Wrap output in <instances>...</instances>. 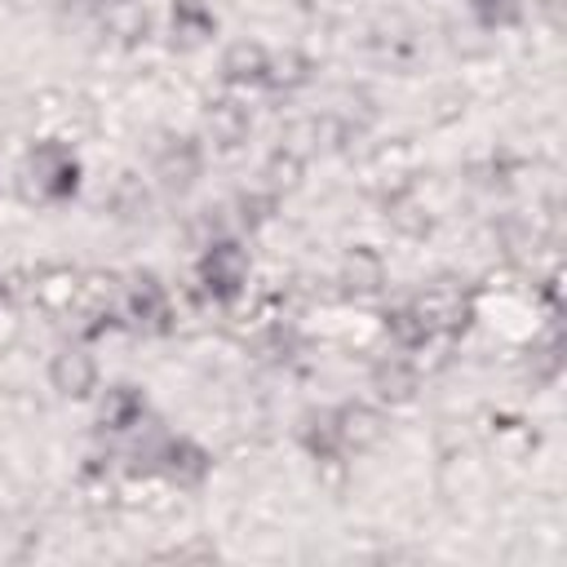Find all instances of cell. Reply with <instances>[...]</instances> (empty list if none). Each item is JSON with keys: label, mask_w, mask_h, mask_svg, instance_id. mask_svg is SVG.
<instances>
[{"label": "cell", "mask_w": 567, "mask_h": 567, "mask_svg": "<svg viewBox=\"0 0 567 567\" xmlns=\"http://www.w3.org/2000/svg\"><path fill=\"white\" fill-rule=\"evenodd\" d=\"M146 394L137 385H111L97 399V430L102 434H133L146 421Z\"/></svg>", "instance_id": "cell-17"}, {"label": "cell", "mask_w": 567, "mask_h": 567, "mask_svg": "<svg viewBox=\"0 0 567 567\" xmlns=\"http://www.w3.org/2000/svg\"><path fill=\"white\" fill-rule=\"evenodd\" d=\"M301 177H306V155L292 151V146H284V142H279V146L266 155V164H261V186L275 190L279 199H284L288 190H297Z\"/></svg>", "instance_id": "cell-24"}, {"label": "cell", "mask_w": 567, "mask_h": 567, "mask_svg": "<svg viewBox=\"0 0 567 567\" xmlns=\"http://www.w3.org/2000/svg\"><path fill=\"white\" fill-rule=\"evenodd\" d=\"M470 13L483 31H505L523 22V0H470Z\"/></svg>", "instance_id": "cell-26"}, {"label": "cell", "mask_w": 567, "mask_h": 567, "mask_svg": "<svg viewBox=\"0 0 567 567\" xmlns=\"http://www.w3.org/2000/svg\"><path fill=\"white\" fill-rule=\"evenodd\" d=\"M266 58H270V49H266L261 40H235V44H226L217 71H221L226 89L248 93V89H261V80H266Z\"/></svg>", "instance_id": "cell-16"}, {"label": "cell", "mask_w": 567, "mask_h": 567, "mask_svg": "<svg viewBox=\"0 0 567 567\" xmlns=\"http://www.w3.org/2000/svg\"><path fill=\"white\" fill-rule=\"evenodd\" d=\"M385 279H390V266L372 244L346 248V257L337 266V284H341L346 297H377L385 288Z\"/></svg>", "instance_id": "cell-12"}, {"label": "cell", "mask_w": 567, "mask_h": 567, "mask_svg": "<svg viewBox=\"0 0 567 567\" xmlns=\"http://www.w3.org/2000/svg\"><path fill=\"white\" fill-rule=\"evenodd\" d=\"M310 80H315V58H310L306 49H297V44L270 49L261 89H270V93H297V89H306Z\"/></svg>", "instance_id": "cell-21"}, {"label": "cell", "mask_w": 567, "mask_h": 567, "mask_svg": "<svg viewBox=\"0 0 567 567\" xmlns=\"http://www.w3.org/2000/svg\"><path fill=\"white\" fill-rule=\"evenodd\" d=\"M368 390H372V403L381 408H403L416 399L421 390V363L403 350L394 354H381L372 368H368Z\"/></svg>", "instance_id": "cell-9"}, {"label": "cell", "mask_w": 567, "mask_h": 567, "mask_svg": "<svg viewBox=\"0 0 567 567\" xmlns=\"http://www.w3.org/2000/svg\"><path fill=\"white\" fill-rule=\"evenodd\" d=\"M217 35V18L204 0H177L168 13V40L177 53H195Z\"/></svg>", "instance_id": "cell-18"}, {"label": "cell", "mask_w": 567, "mask_h": 567, "mask_svg": "<svg viewBox=\"0 0 567 567\" xmlns=\"http://www.w3.org/2000/svg\"><path fill=\"white\" fill-rule=\"evenodd\" d=\"M248 279H252V252L239 235H217L199 248L195 261V297L204 306H239L248 297Z\"/></svg>", "instance_id": "cell-1"}, {"label": "cell", "mask_w": 567, "mask_h": 567, "mask_svg": "<svg viewBox=\"0 0 567 567\" xmlns=\"http://www.w3.org/2000/svg\"><path fill=\"white\" fill-rule=\"evenodd\" d=\"M275 208H279V195H275V190H266V186L239 190L235 204H230V213H235V230H257V226H266V221L275 217Z\"/></svg>", "instance_id": "cell-25"}, {"label": "cell", "mask_w": 567, "mask_h": 567, "mask_svg": "<svg viewBox=\"0 0 567 567\" xmlns=\"http://www.w3.org/2000/svg\"><path fill=\"white\" fill-rule=\"evenodd\" d=\"M44 377H49V390L62 399H93L102 368H97V354L89 346H62L49 354Z\"/></svg>", "instance_id": "cell-8"}, {"label": "cell", "mask_w": 567, "mask_h": 567, "mask_svg": "<svg viewBox=\"0 0 567 567\" xmlns=\"http://www.w3.org/2000/svg\"><path fill=\"white\" fill-rule=\"evenodd\" d=\"M381 332L390 337V346L394 350H403V354H421L425 346H430V328H425V319L412 310V301H403V306H390L385 315H381Z\"/></svg>", "instance_id": "cell-23"}, {"label": "cell", "mask_w": 567, "mask_h": 567, "mask_svg": "<svg viewBox=\"0 0 567 567\" xmlns=\"http://www.w3.org/2000/svg\"><path fill=\"white\" fill-rule=\"evenodd\" d=\"M381 208H385L390 230H394V235H403V239H425V235L434 230V213H430V204L416 195V186L385 195V199H381Z\"/></svg>", "instance_id": "cell-22"}, {"label": "cell", "mask_w": 567, "mask_h": 567, "mask_svg": "<svg viewBox=\"0 0 567 567\" xmlns=\"http://www.w3.org/2000/svg\"><path fill=\"white\" fill-rule=\"evenodd\" d=\"M297 443L306 447L310 461L319 465H341L346 452H341V439H337V421H332V408H310L301 421H297Z\"/></svg>", "instance_id": "cell-20"}, {"label": "cell", "mask_w": 567, "mask_h": 567, "mask_svg": "<svg viewBox=\"0 0 567 567\" xmlns=\"http://www.w3.org/2000/svg\"><path fill=\"white\" fill-rule=\"evenodd\" d=\"M151 208H155V182L142 177L137 168L115 173V182L106 190V213L115 221H124V226H142L151 217Z\"/></svg>", "instance_id": "cell-15"}, {"label": "cell", "mask_w": 567, "mask_h": 567, "mask_svg": "<svg viewBox=\"0 0 567 567\" xmlns=\"http://www.w3.org/2000/svg\"><path fill=\"white\" fill-rule=\"evenodd\" d=\"M421 40H416V27L403 18V13H385L368 27V53L385 66H408L416 58Z\"/></svg>", "instance_id": "cell-13"}, {"label": "cell", "mask_w": 567, "mask_h": 567, "mask_svg": "<svg viewBox=\"0 0 567 567\" xmlns=\"http://www.w3.org/2000/svg\"><path fill=\"white\" fill-rule=\"evenodd\" d=\"M434 106H439V111H434V120H439V124H447V120H456V115L465 111V93H461V89H443Z\"/></svg>", "instance_id": "cell-27"}, {"label": "cell", "mask_w": 567, "mask_h": 567, "mask_svg": "<svg viewBox=\"0 0 567 567\" xmlns=\"http://www.w3.org/2000/svg\"><path fill=\"white\" fill-rule=\"evenodd\" d=\"M208 470H213V452H208L204 443H195V439H186V434H168L155 474H159L173 492H195V487L208 478Z\"/></svg>", "instance_id": "cell-11"}, {"label": "cell", "mask_w": 567, "mask_h": 567, "mask_svg": "<svg viewBox=\"0 0 567 567\" xmlns=\"http://www.w3.org/2000/svg\"><path fill=\"white\" fill-rule=\"evenodd\" d=\"M204 177V142L190 133H164L151 151V182L164 195H186Z\"/></svg>", "instance_id": "cell-5"}, {"label": "cell", "mask_w": 567, "mask_h": 567, "mask_svg": "<svg viewBox=\"0 0 567 567\" xmlns=\"http://www.w3.org/2000/svg\"><path fill=\"white\" fill-rule=\"evenodd\" d=\"M27 297L40 315L49 319H62L80 306V270L66 266V261H44L31 270V284H27Z\"/></svg>", "instance_id": "cell-7"}, {"label": "cell", "mask_w": 567, "mask_h": 567, "mask_svg": "<svg viewBox=\"0 0 567 567\" xmlns=\"http://www.w3.org/2000/svg\"><path fill=\"white\" fill-rule=\"evenodd\" d=\"M80 155L62 137H40L22 164V195L35 204H66L80 190Z\"/></svg>", "instance_id": "cell-2"}, {"label": "cell", "mask_w": 567, "mask_h": 567, "mask_svg": "<svg viewBox=\"0 0 567 567\" xmlns=\"http://www.w3.org/2000/svg\"><path fill=\"white\" fill-rule=\"evenodd\" d=\"M332 421H337V439H341V452L346 456H363L372 447L385 443V408L372 403V399H346L332 408Z\"/></svg>", "instance_id": "cell-6"}, {"label": "cell", "mask_w": 567, "mask_h": 567, "mask_svg": "<svg viewBox=\"0 0 567 567\" xmlns=\"http://www.w3.org/2000/svg\"><path fill=\"white\" fill-rule=\"evenodd\" d=\"M102 35H111L115 44H142L151 35V13L142 0H102L97 4V18Z\"/></svg>", "instance_id": "cell-19"}, {"label": "cell", "mask_w": 567, "mask_h": 567, "mask_svg": "<svg viewBox=\"0 0 567 567\" xmlns=\"http://www.w3.org/2000/svg\"><path fill=\"white\" fill-rule=\"evenodd\" d=\"M252 133V106L230 89V93H217L204 102V142L217 146V151H235L244 146Z\"/></svg>", "instance_id": "cell-10"}, {"label": "cell", "mask_w": 567, "mask_h": 567, "mask_svg": "<svg viewBox=\"0 0 567 567\" xmlns=\"http://www.w3.org/2000/svg\"><path fill=\"white\" fill-rule=\"evenodd\" d=\"M363 173H368V182L381 190V199L394 195V190L416 186V159H412V146H408V142H381V146L368 155Z\"/></svg>", "instance_id": "cell-14"}, {"label": "cell", "mask_w": 567, "mask_h": 567, "mask_svg": "<svg viewBox=\"0 0 567 567\" xmlns=\"http://www.w3.org/2000/svg\"><path fill=\"white\" fill-rule=\"evenodd\" d=\"M536 9L549 27H563V0H536Z\"/></svg>", "instance_id": "cell-28"}, {"label": "cell", "mask_w": 567, "mask_h": 567, "mask_svg": "<svg viewBox=\"0 0 567 567\" xmlns=\"http://www.w3.org/2000/svg\"><path fill=\"white\" fill-rule=\"evenodd\" d=\"M306 9H332V0H301Z\"/></svg>", "instance_id": "cell-29"}, {"label": "cell", "mask_w": 567, "mask_h": 567, "mask_svg": "<svg viewBox=\"0 0 567 567\" xmlns=\"http://www.w3.org/2000/svg\"><path fill=\"white\" fill-rule=\"evenodd\" d=\"M412 310L425 319V328L434 337L456 341L474 319H478V292L456 284V279H434L412 297Z\"/></svg>", "instance_id": "cell-3"}, {"label": "cell", "mask_w": 567, "mask_h": 567, "mask_svg": "<svg viewBox=\"0 0 567 567\" xmlns=\"http://www.w3.org/2000/svg\"><path fill=\"white\" fill-rule=\"evenodd\" d=\"M120 319L137 332H173L177 328V301L159 275L137 270L120 288Z\"/></svg>", "instance_id": "cell-4"}]
</instances>
